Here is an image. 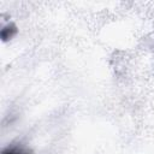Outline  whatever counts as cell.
<instances>
[{
	"mask_svg": "<svg viewBox=\"0 0 154 154\" xmlns=\"http://www.w3.org/2000/svg\"><path fill=\"white\" fill-rule=\"evenodd\" d=\"M5 154H20V153H16V152H8V153H5Z\"/></svg>",
	"mask_w": 154,
	"mask_h": 154,
	"instance_id": "cell-1",
	"label": "cell"
}]
</instances>
